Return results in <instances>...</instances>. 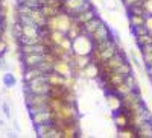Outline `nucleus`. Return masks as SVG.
<instances>
[{"label":"nucleus","mask_w":152,"mask_h":138,"mask_svg":"<svg viewBox=\"0 0 152 138\" xmlns=\"http://www.w3.org/2000/svg\"><path fill=\"white\" fill-rule=\"evenodd\" d=\"M46 81H47L49 85H66L67 86V78L61 76L59 73H56L53 70L46 74Z\"/></svg>","instance_id":"20"},{"label":"nucleus","mask_w":152,"mask_h":138,"mask_svg":"<svg viewBox=\"0 0 152 138\" xmlns=\"http://www.w3.org/2000/svg\"><path fill=\"white\" fill-rule=\"evenodd\" d=\"M61 138H76L81 135V129H79V120H73L69 121L61 131Z\"/></svg>","instance_id":"9"},{"label":"nucleus","mask_w":152,"mask_h":138,"mask_svg":"<svg viewBox=\"0 0 152 138\" xmlns=\"http://www.w3.org/2000/svg\"><path fill=\"white\" fill-rule=\"evenodd\" d=\"M46 50H47V49H46L41 43L20 46V53H21V55H28V53H44Z\"/></svg>","instance_id":"18"},{"label":"nucleus","mask_w":152,"mask_h":138,"mask_svg":"<svg viewBox=\"0 0 152 138\" xmlns=\"http://www.w3.org/2000/svg\"><path fill=\"white\" fill-rule=\"evenodd\" d=\"M53 120H67V121H73V120H79V112L75 103H62V106L52 112V121Z\"/></svg>","instance_id":"4"},{"label":"nucleus","mask_w":152,"mask_h":138,"mask_svg":"<svg viewBox=\"0 0 152 138\" xmlns=\"http://www.w3.org/2000/svg\"><path fill=\"white\" fill-rule=\"evenodd\" d=\"M49 36H50V40L53 41V44L58 46V44H61L62 40L66 38V33H64V32H61V31H50Z\"/></svg>","instance_id":"31"},{"label":"nucleus","mask_w":152,"mask_h":138,"mask_svg":"<svg viewBox=\"0 0 152 138\" xmlns=\"http://www.w3.org/2000/svg\"><path fill=\"white\" fill-rule=\"evenodd\" d=\"M145 26H146V29L152 33V17H146V24H145Z\"/></svg>","instance_id":"37"},{"label":"nucleus","mask_w":152,"mask_h":138,"mask_svg":"<svg viewBox=\"0 0 152 138\" xmlns=\"http://www.w3.org/2000/svg\"><path fill=\"white\" fill-rule=\"evenodd\" d=\"M29 18L37 28H46V24H47V18L43 14L41 8H32L29 12Z\"/></svg>","instance_id":"12"},{"label":"nucleus","mask_w":152,"mask_h":138,"mask_svg":"<svg viewBox=\"0 0 152 138\" xmlns=\"http://www.w3.org/2000/svg\"><path fill=\"white\" fill-rule=\"evenodd\" d=\"M117 52H119V46H117L116 40L110 38V40H105L102 43L93 46L91 52H90V59L96 65H100L105 61H108L110 58H113Z\"/></svg>","instance_id":"1"},{"label":"nucleus","mask_w":152,"mask_h":138,"mask_svg":"<svg viewBox=\"0 0 152 138\" xmlns=\"http://www.w3.org/2000/svg\"><path fill=\"white\" fill-rule=\"evenodd\" d=\"M108 106H110V109L113 111V112H116V111H119L120 108H122V100H120V96H117L116 93H113V91H110L108 93Z\"/></svg>","instance_id":"24"},{"label":"nucleus","mask_w":152,"mask_h":138,"mask_svg":"<svg viewBox=\"0 0 152 138\" xmlns=\"http://www.w3.org/2000/svg\"><path fill=\"white\" fill-rule=\"evenodd\" d=\"M2 109H3V114H5L8 118H11V108H9V103H8V102H3V103H2Z\"/></svg>","instance_id":"35"},{"label":"nucleus","mask_w":152,"mask_h":138,"mask_svg":"<svg viewBox=\"0 0 152 138\" xmlns=\"http://www.w3.org/2000/svg\"><path fill=\"white\" fill-rule=\"evenodd\" d=\"M79 76L82 78H87V79H97L100 76L99 73V65H96L94 62H90V64H87L82 70H81V74Z\"/></svg>","instance_id":"16"},{"label":"nucleus","mask_w":152,"mask_h":138,"mask_svg":"<svg viewBox=\"0 0 152 138\" xmlns=\"http://www.w3.org/2000/svg\"><path fill=\"white\" fill-rule=\"evenodd\" d=\"M41 11H43V14L46 15V18H50V17L58 15L61 9L53 8V6H49V5H41Z\"/></svg>","instance_id":"30"},{"label":"nucleus","mask_w":152,"mask_h":138,"mask_svg":"<svg viewBox=\"0 0 152 138\" xmlns=\"http://www.w3.org/2000/svg\"><path fill=\"white\" fill-rule=\"evenodd\" d=\"M34 124H44V123H50L52 121V112L49 109H43V111H38L34 112V114H29Z\"/></svg>","instance_id":"14"},{"label":"nucleus","mask_w":152,"mask_h":138,"mask_svg":"<svg viewBox=\"0 0 152 138\" xmlns=\"http://www.w3.org/2000/svg\"><path fill=\"white\" fill-rule=\"evenodd\" d=\"M125 61H128L125 58V53L122 52V50H119V52L114 55L113 58H110L108 61H105L104 64H100L99 65V73L100 74H104V73H108V71H113V70H116L119 65H122Z\"/></svg>","instance_id":"6"},{"label":"nucleus","mask_w":152,"mask_h":138,"mask_svg":"<svg viewBox=\"0 0 152 138\" xmlns=\"http://www.w3.org/2000/svg\"><path fill=\"white\" fill-rule=\"evenodd\" d=\"M72 43H73V52L79 53V55H90L91 49H93V43L90 40V36H87V35H79Z\"/></svg>","instance_id":"7"},{"label":"nucleus","mask_w":152,"mask_h":138,"mask_svg":"<svg viewBox=\"0 0 152 138\" xmlns=\"http://www.w3.org/2000/svg\"><path fill=\"white\" fill-rule=\"evenodd\" d=\"M113 121H114V124H116V128H117V129H122V128L129 126V115H128V112L123 111V109L120 108L119 111L114 112Z\"/></svg>","instance_id":"13"},{"label":"nucleus","mask_w":152,"mask_h":138,"mask_svg":"<svg viewBox=\"0 0 152 138\" xmlns=\"http://www.w3.org/2000/svg\"><path fill=\"white\" fill-rule=\"evenodd\" d=\"M24 84V91L28 93H34V94H47L49 91V84L46 81V74H43V76L40 78H35L29 82H23Z\"/></svg>","instance_id":"5"},{"label":"nucleus","mask_w":152,"mask_h":138,"mask_svg":"<svg viewBox=\"0 0 152 138\" xmlns=\"http://www.w3.org/2000/svg\"><path fill=\"white\" fill-rule=\"evenodd\" d=\"M117 137L119 138H137V131L131 126H126V128L117 129Z\"/></svg>","instance_id":"28"},{"label":"nucleus","mask_w":152,"mask_h":138,"mask_svg":"<svg viewBox=\"0 0 152 138\" xmlns=\"http://www.w3.org/2000/svg\"><path fill=\"white\" fill-rule=\"evenodd\" d=\"M110 38H113V36H111V29L107 26L105 23L100 24V26L90 35V40H91L93 46H94V44H99V43H102V41H105V40H110Z\"/></svg>","instance_id":"8"},{"label":"nucleus","mask_w":152,"mask_h":138,"mask_svg":"<svg viewBox=\"0 0 152 138\" xmlns=\"http://www.w3.org/2000/svg\"><path fill=\"white\" fill-rule=\"evenodd\" d=\"M128 20L131 28L145 26L146 24V15H140V14H128Z\"/></svg>","instance_id":"27"},{"label":"nucleus","mask_w":152,"mask_h":138,"mask_svg":"<svg viewBox=\"0 0 152 138\" xmlns=\"http://www.w3.org/2000/svg\"><path fill=\"white\" fill-rule=\"evenodd\" d=\"M41 5H49V6H53V8L61 9L62 0H41Z\"/></svg>","instance_id":"34"},{"label":"nucleus","mask_w":152,"mask_h":138,"mask_svg":"<svg viewBox=\"0 0 152 138\" xmlns=\"http://www.w3.org/2000/svg\"><path fill=\"white\" fill-rule=\"evenodd\" d=\"M96 15H97V11H96L94 6H93V8H90V9L82 11V12H79V14H76L73 18L78 21V23H81V24H85L87 21H90V20L94 18Z\"/></svg>","instance_id":"19"},{"label":"nucleus","mask_w":152,"mask_h":138,"mask_svg":"<svg viewBox=\"0 0 152 138\" xmlns=\"http://www.w3.org/2000/svg\"><path fill=\"white\" fill-rule=\"evenodd\" d=\"M134 38H135V44L138 46V49L143 47V46H148V44H152V33L151 32L138 35V36H134Z\"/></svg>","instance_id":"29"},{"label":"nucleus","mask_w":152,"mask_h":138,"mask_svg":"<svg viewBox=\"0 0 152 138\" xmlns=\"http://www.w3.org/2000/svg\"><path fill=\"white\" fill-rule=\"evenodd\" d=\"M143 2V0H123V5L126 8H129V6H134V5H140Z\"/></svg>","instance_id":"36"},{"label":"nucleus","mask_w":152,"mask_h":138,"mask_svg":"<svg viewBox=\"0 0 152 138\" xmlns=\"http://www.w3.org/2000/svg\"><path fill=\"white\" fill-rule=\"evenodd\" d=\"M140 56L145 62V67H152V44L140 47Z\"/></svg>","instance_id":"25"},{"label":"nucleus","mask_w":152,"mask_h":138,"mask_svg":"<svg viewBox=\"0 0 152 138\" xmlns=\"http://www.w3.org/2000/svg\"><path fill=\"white\" fill-rule=\"evenodd\" d=\"M142 6H143V11H145V15L152 17V0H143Z\"/></svg>","instance_id":"33"},{"label":"nucleus","mask_w":152,"mask_h":138,"mask_svg":"<svg viewBox=\"0 0 152 138\" xmlns=\"http://www.w3.org/2000/svg\"><path fill=\"white\" fill-rule=\"evenodd\" d=\"M47 99H49V94H34V93H28V91L24 93V103L28 106L29 114L46 109Z\"/></svg>","instance_id":"3"},{"label":"nucleus","mask_w":152,"mask_h":138,"mask_svg":"<svg viewBox=\"0 0 152 138\" xmlns=\"http://www.w3.org/2000/svg\"><path fill=\"white\" fill-rule=\"evenodd\" d=\"M135 131H137V138H152V120L142 123Z\"/></svg>","instance_id":"23"},{"label":"nucleus","mask_w":152,"mask_h":138,"mask_svg":"<svg viewBox=\"0 0 152 138\" xmlns=\"http://www.w3.org/2000/svg\"><path fill=\"white\" fill-rule=\"evenodd\" d=\"M116 71H119L120 74H123V76H129V74H132V65L129 64L128 61H125L122 65H119L116 68Z\"/></svg>","instance_id":"32"},{"label":"nucleus","mask_w":152,"mask_h":138,"mask_svg":"<svg viewBox=\"0 0 152 138\" xmlns=\"http://www.w3.org/2000/svg\"><path fill=\"white\" fill-rule=\"evenodd\" d=\"M100 24H104V21L100 20L99 15H96L94 18H91L90 21H87L85 24H82V35H87V36H90Z\"/></svg>","instance_id":"17"},{"label":"nucleus","mask_w":152,"mask_h":138,"mask_svg":"<svg viewBox=\"0 0 152 138\" xmlns=\"http://www.w3.org/2000/svg\"><path fill=\"white\" fill-rule=\"evenodd\" d=\"M79 35H82V24L78 23V21L73 18V21H72V24H70V28H69L67 32H66V36L73 41L75 38H78Z\"/></svg>","instance_id":"22"},{"label":"nucleus","mask_w":152,"mask_h":138,"mask_svg":"<svg viewBox=\"0 0 152 138\" xmlns=\"http://www.w3.org/2000/svg\"><path fill=\"white\" fill-rule=\"evenodd\" d=\"M56 21H58V31L66 33L67 29L70 28L72 21H73V17L69 15L67 12H64V11H59V14L56 15Z\"/></svg>","instance_id":"15"},{"label":"nucleus","mask_w":152,"mask_h":138,"mask_svg":"<svg viewBox=\"0 0 152 138\" xmlns=\"http://www.w3.org/2000/svg\"><path fill=\"white\" fill-rule=\"evenodd\" d=\"M2 84L5 88L11 90V88H14V86L17 85V78H15V74L14 73H11V71H6L3 74V78H2Z\"/></svg>","instance_id":"26"},{"label":"nucleus","mask_w":152,"mask_h":138,"mask_svg":"<svg viewBox=\"0 0 152 138\" xmlns=\"http://www.w3.org/2000/svg\"><path fill=\"white\" fill-rule=\"evenodd\" d=\"M53 71L59 73L61 76H64V78L73 76L72 64H70V61H67V59H56V62L53 64Z\"/></svg>","instance_id":"11"},{"label":"nucleus","mask_w":152,"mask_h":138,"mask_svg":"<svg viewBox=\"0 0 152 138\" xmlns=\"http://www.w3.org/2000/svg\"><path fill=\"white\" fill-rule=\"evenodd\" d=\"M43 74H46L40 67H31V68H24L23 71V82H29L35 78H40L43 76Z\"/></svg>","instance_id":"21"},{"label":"nucleus","mask_w":152,"mask_h":138,"mask_svg":"<svg viewBox=\"0 0 152 138\" xmlns=\"http://www.w3.org/2000/svg\"><path fill=\"white\" fill-rule=\"evenodd\" d=\"M122 100V109L126 111L128 114H140V112L146 108L143 103V97L140 94V90H132L128 94L120 97Z\"/></svg>","instance_id":"2"},{"label":"nucleus","mask_w":152,"mask_h":138,"mask_svg":"<svg viewBox=\"0 0 152 138\" xmlns=\"http://www.w3.org/2000/svg\"><path fill=\"white\" fill-rule=\"evenodd\" d=\"M43 62V53H28V55H21V64L24 68H31V67H38Z\"/></svg>","instance_id":"10"}]
</instances>
